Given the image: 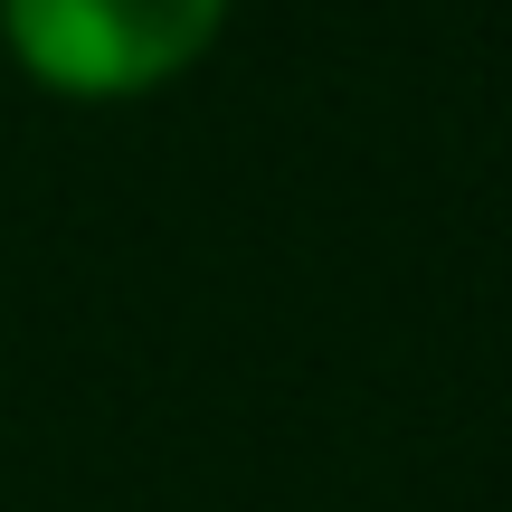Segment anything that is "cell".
Returning a JSON list of instances; mask_svg holds the SVG:
<instances>
[{
    "label": "cell",
    "mask_w": 512,
    "mask_h": 512,
    "mask_svg": "<svg viewBox=\"0 0 512 512\" xmlns=\"http://www.w3.org/2000/svg\"><path fill=\"white\" fill-rule=\"evenodd\" d=\"M228 0H0L10 57L57 95H143L200 67Z\"/></svg>",
    "instance_id": "6da1fadb"
}]
</instances>
